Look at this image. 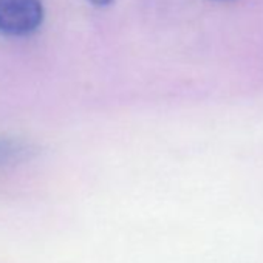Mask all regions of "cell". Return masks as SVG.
Listing matches in <instances>:
<instances>
[{
  "label": "cell",
  "mask_w": 263,
  "mask_h": 263,
  "mask_svg": "<svg viewBox=\"0 0 263 263\" xmlns=\"http://www.w3.org/2000/svg\"><path fill=\"white\" fill-rule=\"evenodd\" d=\"M30 155L31 147L27 143L11 138H0V167H7L10 164L24 161Z\"/></svg>",
  "instance_id": "2"
},
{
  "label": "cell",
  "mask_w": 263,
  "mask_h": 263,
  "mask_svg": "<svg viewBox=\"0 0 263 263\" xmlns=\"http://www.w3.org/2000/svg\"><path fill=\"white\" fill-rule=\"evenodd\" d=\"M44 19L41 0H0V33L25 36L39 28Z\"/></svg>",
  "instance_id": "1"
},
{
  "label": "cell",
  "mask_w": 263,
  "mask_h": 263,
  "mask_svg": "<svg viewBox=\"0 0 263 263\" xmlns=\"http://www.w3.org/2000/svg\"><path fill=\"white\" fill-rule=\"evenodd\" d=\"M90 2L93 4V5H99V7H102V5H108L111 0H90Z\"/></svg>",
  "instance_id": "3"
}]
</instances>
